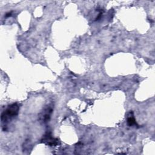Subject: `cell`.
Instances as JSON below:
<instances>
[{
    "label": "cell",
    "mask_w": 155,
    "mask_h": 155,
    "mask_svg": "<svg viewBox=\"0 0 155 155\" xmlns=\"http://www.w3.org/2000/svg\"><path fill=\"white\" fill-rule=\"evenodd\" d=\"M19 112V106L16 104L9 105L1 114V121L7 123L16 117Z\"/></svg>",
    "instance_id": "cell-1"
},
{
    "label": "cell",
    "mask_w": 155,
    "mask_h": 155,
    "mask_svg": "<svg viewBox=\"0 0 155 155\" xmlns=\"http://www.w3.org/2000/svg\"><path fill=\"white\" fill-rule=\"evenodd\" d=\"M53 112V106L51 105H47L39 115V120L43 124L47 123L50 119Z\"/></svg>",
    "instance_id": "cell-2"
},
{
    "label": "cell",
    "mask_w": 155,
    "mask_h": 155,
    "mask_svg": "<svg viewBox=\"0 0 155 155\" xmlns=\"http://www.w3.org/2000/svg\"><path fill=\"white\" fill-rule=\"evenodd\" d=\"M41 140L50 146H56L58 144V139L54 138L49 133H46Z\"/></svg>",
    "instance_id": "cell-3"
},
{
    "label": "cell",
    "mask_w": 155,
    "mask_h": 155,
    "mask_svg": "<svg viewBox=\"0 0 155 155\" xmlns=\"http://www.w3.org/2000/svg\"><path fill=\"white\" fill-rule=\"evenodd\" d=\"M127 124L129 126H133L134 125H136V120L135 118L133 116V113L131 112H130L128 116L127 117Z\"/></svg>",
    "instance_id": "cell-4"
}]
</instances>
